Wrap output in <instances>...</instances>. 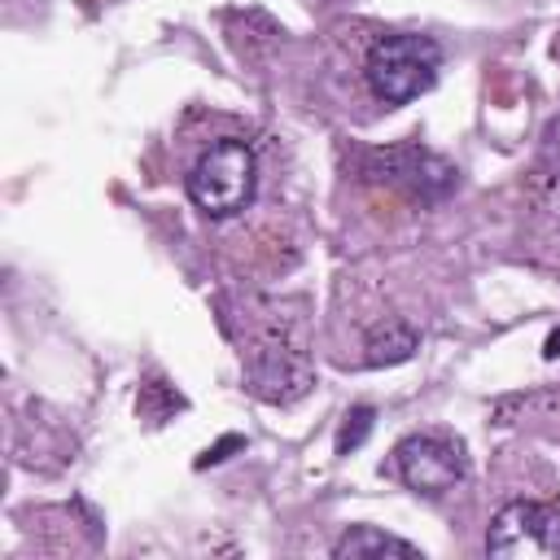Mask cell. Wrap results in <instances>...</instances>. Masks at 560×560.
I'll return each mask as SVG.
<instances>
[{
  "label": "cell",
  "instance_id": "8",
  "mask_svg": "<svg viewBox=\"0 0 560 560\" xmlns=\"http://www.w3.org/2000/svg\"><path fill=\"white\" fill-rule=\"evenodd\" d=\"M547 149H551V153H556V158H560V122H556V127H551V144H547Z\"/></svg>",
  "mask_w": 560,
  "mask_h": 560
},
{
  "label": "cell",
  "instance_id": "9",
  "mask_svg": "<svg viewBox=\"0 0 560 560\" xmlns=\"http://www.w3.org/2000/svg\"><path fill=\"white\" fill-rule=\"evenodd\" d=\"M547 354H560V332H551V337H547Z\"/></svg>",
  "mask_w": 560,
  "mask_h": 560
},
{
  "label": "cell",
  "instance_id": "1",
  "mask_svg": "<svg viewBox=\"0 0 560 560\" xmlns=\"http://www.w3.org/2000/svg\"><path fill=\"white\" fill-rule=\"evenodd\" d=\"M442 66V48L429 35H385L368 52V88L385 105H407L416 101Z\"/></svg>",
  "mask_w": 560,
  "mask_h": 560
},
{
  "label": "cell",
  "instance_id": "2",
  "mask_svg": "<svg viewBox=\"0 0 560 560\" xmlns=\"http://www.w3.org/2000/svg\"><path fill=\"white\" fill-rule=\"evenodd\" d=\"M188 197L197 210L223 219L249 206L254 197V149L245 140H219L210 144L197 166L188 171Z\"/></svg>",
  "mask_w": 560,
  "mask_h": 560
},
{
  "label": "cell",
  "instance_id": "5",
  "mask_svg": "<svg viewBox=\"0 0 560 560\" xmlns=\"http://www.w3.org/2000/svg\"><path fill=\"white\" fill-rule=\"evenodd\" d=\"M332 556L337 560H359V556H416V547L402 542V538H394V534H381L372 525H359V529H346L337 538Z\"/></svg>",
  "mask_w": 560,
  "mask_h": 560
},
{
  "label": "cell",
  "instance_id": "4",
  "mask_svg": "<svg viewBox=\"0 0 560 560\" xmlns=\"http://www.w3.org/2000/svg\"><path fill=\"white\" fill-rule=\"evenodd\" d=\"M394 464H398V477L411 490H424V494L451 490L455 481H464V468H468L464 446L451 442V438H438V433L402 438L398 451H394Z\"/></svg>",
  "mask_w": 560,
  "mask_h": 560
},
{
  "label": "cell",
  "instance_id": "7",
  "mask_svg": "<svg viewBox=\"0 0 560 560\" xmlns=\"http://www.w3.org/2000/svg\"><path fill=\"white\" fill-rule=\"evenodd\" d=\"M368 429H372V407H354V411H346V424H341V433H337V451H341V455L354 451V446L368 438Z\"/></svg>",
  "mask_w": 560,
  "mask_h": 560
},
{
  "label": "cell",
  "instance_id": "6",
  "mask_svg": "<svg viewBox=\"0 0 560 560\" xmlns=\"http://www.w3.org/2000/svg\"><path fill=\"white\" fill-rule=\"evenodd\" d=\"M411 350H416V332L407 328V324H389V328H381V332H372L368 337V363L372 368H381V363H402V359H411Z\"/></svg>",
  "mask_w": 560,
  "mask_h": 560
},
{
  "label": "cell",
  "instance_id": "3",
  "mask_svg": "<svg viewBox=\"0 0 560 560\" xmlns=\"http://www.w3.org/2000/svg\"><path fill=\"white\" fill-rule=\"evenodd\" d=\"M486 551L499 560H551L560 556V508L542 499H512L499 508L486 534Z\"/></svg>",
  "mask_w": 560,
  "mask_h": 560
}]
</instances>
